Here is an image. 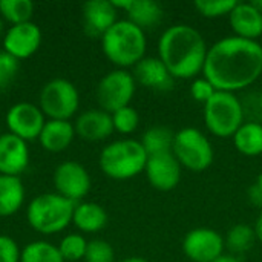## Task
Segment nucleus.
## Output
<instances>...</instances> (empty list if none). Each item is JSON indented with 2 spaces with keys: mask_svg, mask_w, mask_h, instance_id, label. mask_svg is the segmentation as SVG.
Instances as JSON below:
<instances>
[{
  "mask_svg": "<svg viewBox=\"0 0 262 262\" xmlns=\"http://www.w3.org/2000/svg\"><path fill=\"white\" fill-rule=\"evenodd\" d=\"M57 247H58L60 255L63 256L64 262H80L81 259H84L88 241L84 239L83 235L71 233V235H66L60 241V246H57Z\"/></svg>",
  "mask_w": 262,
  "mask_h": 262,
  "instance_id": "obj_29",
  "label": "nucleus"
},
{
  "mask_svg": "<svg viewBox=\"0 0 262 262\" xmlns=\"http://www.w3.org/2000/svg\"><path fill=\"white\" fill-rule=\"evenodd\" d=\"M21 252L17 243L6 235H0V262H20Z\"/></svg>",
  "mask_w": 262,
  "mask_h": 262,
  "instance_id": "obj_35",
  "label": "nucleus"
},
{
  "mask_svg": "<svg viewBox=\"0 0 262 262\" xmlns=\"http://www.w3.org/2000/svg\"><path fill=\"white\" fill-rule=\"evenodd\" d=\"M29 164V149L25 140L12 135H0V175L20 177Z\"/></svg>",
  "mask_w": 262,
  "mask_h": 262,
  "instance_id": "obj_15",
  "label": "nucleus"
},
{
  "mask_svg": "<svg viewBox=\"0 0 262 262\" xmlns=\"http://www.w3.org/2000/svg\"><path fill=\"white\" fill-rule=\"evenodd\" d=\"M249 200L255 206L262 207V173L256 178L255 184L249 189Z\"/></svg>",
  "mask_w": 262,
  "mask_h": 262,
  "instance_id": "obj_36",
  "label": "nucleus"
},
{
  "mask_svg": "<svg viewBox=\"0 0 262 262\" xmlns=\"http://www.w3.org/2000/svg\"><path fill=\"white\" fill-rule=\"evenodd\" d=\"M75 137V127L69 121L63 120H48L38 137L43 149L48 152H63L66 150Z\"/></svg>",
  "mask_w": 262,
  "mask_h": 262,
  "instance_id": "obj_20",
  "label": "nucleus"
},
{
  "mask_svg": "<svg viewBox=\"0 0 262 262\" xmlns=\"http://www.w3.org/2000/svg\"><path fill=\"white\" fill-rule=\"evenodd\" d=\"M84 262H115V252L104 239H92L88 243Z\"/></svg>",
  "mask_w": 262,
  "mask_h": 262,
  "instance_id": "obj_32",
  "label": "nucleus"
},
{
  "mask_svg": "<svg viewBox=\"0 0 262 262\" xmlns=\"http://www.w3.org/2000/svg\"><path fill=\"white\" fill-rule=\"evenodd\" d=\"M226 241L213 229H193L183 241L184 255L193 262H213L224 253Z\"/></svg>",
  "mask_w": 262,
  "mask_h": 262,
  "instance_id": "obj_11",
  "label": "nucleus"
},
{
  "mask_svg": "<svg viewBox=\"0 0 262 262\" xmlns=\"http://www.w3.org/2000/svg\"><path fill=\"white\" fill-rule=\"evenodd\" d=\"M74 210V201L58 193H41L29 203L26 218L35 232L54 235L64 230L72 223Z\"/></svg>",
  "mask_w": 262,
  "mask_h": 262,
  "instance_id": "obj_4",
  "label": "nucleus"
},
{
  "mask_svg": "<svg viewBox=\"0 0 262 262\" xmlns=\"http://www.w3.org/2000/svg\"><path fill=\"white\" fill-rule=\"evenodd\" d=\"M101 48L109 61L120 68L135 66L144 58V31L129 20H118L103 37Z\"/></svg>",
  "mask_w": 262,
  "mask_h": 262,
  "instance_id": "obj_3",
  "label": "nucleus"
},
{
  "mask_svg": "<svg viewBox=\"0 0 262 262\" xmlns=\"http://www.w3.org/2000/svg\"><path fill=\"white\" fill-rule=\"evenodd\" d=\"M173 140H175V134L169 127L155 126L144 132V135L141 138V144L149 157V155L172 152Z\"/></svg>",
  "mask_w": 262,
  "mask_h": 262,
  "instance_id": "obj_25",
  "label": "nucleus"
},
{
  "mask_svg": "<svg viewBox=\"0 0 262 262\" xmlns=\"http://www.w3.org/2000/svg\"><path fill=\"white\" fill-rule=\"evenodd\" d=\"M80 106V95L75 84L66 78L48 81L40 92V109L49 120L69 121Z\"/></svg>",
  "mask_w": 262,
  "mask_h": 262,
  "instance_id": "obj_8",
  "label": "nucleus"
},
{
  "mask_svg": "<svg viewBox=\"0 0 262 262\" xmlns=\"http://www.w3.org/2000/svg\"><path fill=\"white\" fill-rule=\"evenodd\" d=\"M20 262H64V259L57 246L46 241H34L21 250Z\"/></svg>",
  "mask_w": 262,
  "mask_h": 262,
  "instance_id": "obj_26",
  "label": "nucleus"
},
{
  "mask_svg": "<svg viewBox=\"0 0 262 262\" xmlns=\"http://www.w3.org/2000/svg\"><path fill=\"white\" fill-rule=\"evenodd\" d=\"M253 230H255L256 239H258L259 243H262V212H261V213H259L258 220H256V224H255Z\"/></svg>",
  "mask_w": 262,
  "mask_h": 262,
  "instance_id": "obj_37",
  "label": "nucleus"
},
{
  "mask_svg": "<svg viewBox=\"0 0 262 262\" xmlns=\"http://www.w3.org/2000/svg\"><path fill=\"white\" fill-rule=\"evenodd\" d=\"M135 78L124 69L107 72L97 86V101L101 111L114 114L121 107L129 106L135 94Z\"/></svg>",
  "mask_w": 262,
  "mask_h": 262,
  "instance_id": "obj_9",
  "label": "nucleus"
},
{
  "mask_svg": "<svg viewBox=\"0 0 262 262\" xmlns=\"http://www.w3.org/2000/svg\"><path fill=\"white\" fill-rule=\"evenodd\" d=\"M126 12L129 15L127 20L143 31L158 26L164 15L161 5L154 0H130Z\"/></svg>",
  "mask_w": 262,
  "mask_h": 262,
  "instance_id": "obj_23",
  "label": "nucleus"
},
{
  "mask_svg": "<svg viewBox=\"0 0 262 262\" xmlns=\"http://www.w3.org/2000/svg\"><path fill=\"white\" fill-rule=\"evenodd\" d=\"M259 103H261V107H262V94L259 95Z\"/></svg>",
  "mask_w": 262,
  "mask_h": 262,
  "instance_id": "obj_41",
  "label": "nucleus"
},
{
  "mask_svg": "<svg viewBox=\"0 0 262 262\" xmlns=\"http://www.w3.org/2000/svg\"><path fill=\"white\" fill-rule=\"evenodd\" d=\"M252 3H253V5H255V6H256V8H258V9L262 12V0H256V2H252Z\"/></svg>",
  "mask_w": 262,
  "mask_h": 262,
  "instance_id": "obj_40",
  "label": "nucleus"
},
{
  "mask_svg": "<svg viewBox=\"0 0 262 262\" xmlns=\"http://www.w3.org/2000/svg\"><path fill=\"white\" fill-rule=\"evenodd\" d=\"M111 115H112L114 129L120 134H132L137 130L140 124V115L132 106L121 107Z\"/></svg>",
  "mask_w": 262,
  "mask_h": 262,
  "instance_id": "obj_30",
  "label": "nucleus"
},
{
  "mask_svg": "<svg viewBox=\"0 0 262 262\" xmlns=\"http://www.w3.org/2000/svg\"><path fill=\"white\" fill-rule=\"evenodd\" d=\"M215 92H216V89L207 78H196L190 86V94H192L193 100L198 103H203V104H206L215 95Z\"/></svg>",
  "mask_w": 262,
  "mask_h": 262,
  "instance_id": "obj_34",
  "label": "nucleus"
},
{
  "mask_svg": "<svg viewBox=\"0 0 262 262\" xmlns=\"http://www.w3.org/2000/svg\"><path fill=\"white\" fill-rule=\"evenodd\" d=\"M230 26L236 37L255 40L262 35V12L253 3H236L229 14Z\"/></svg>",
  "mask_w": 262,
  "mask_h": 262,
  "instance_id": "obj_18",
  "label": "nucleus"
},
{
  "mask_svg": "<svg viewBox=\"0 0 262 262\" xmlns=\"http://www.w3.org/2000/svg\"><path fill=\"white\" fill-rule=\"evenodd\" d=\"M203 74L216 91L246 89L261 77L262 46L255 40L226 37L209 48Z\"/></svg>",
  "mask_w": 262,
  "mask_h": 262,
  "instance_id": "obj_1",
  "label": "nucleus"
},
{
  "mask_svg": "<svg viewBox=\"0 0 262 262\" xmlns=\"http://www.w3.org/2000/svg\"><path fill=\"white\" fill-rule=\"evenodd\" d=\"M209 48L200 31L189 25L167 28L158 41V58L173 78H193L204 69Z\"/></svg>",
  "mask_w": 262,
  "mask_h": 262,
  "instance_id": "obj_2",
  "label": "nucleus"
},
{
  "mask_svg": "<svg viewBox=\"0 0 262 262\" xmlns=\"http://www.w3.org/2000/svg\"><path fill=\"white\" fill-rule=\"evenodd\" d=\"M45 123V114L41 112L40 106L28 101L11 106L6 114V126L9 129V134L25 141L38 140Z\"/></svg>",
  "mask_w": 262,
  "mask_h": 262,
  "instance_id": "obj_10",
  "label": "nucleus"
},
{
  "mask_svg": "<svg viewBox=\"0 0 262 262\" xmlns=\"http://www.w3.org/2000/svg\"><path fill=\"white\" fill-rule=\"evenodd\" d=\"M20 69V61L11 54L0 51V92L8 89L15 80Z\"/></svg>",
  "mask_w": 262,
  "mask_h": 262,
  "instance_id": "obj_33",
  "label": "nucleus"
},
{
  "mask_svg": "<svg viewBox=\"0 0 262 262\" xmlns=\"http://www.w3.org/2000/svg\"><path fill=\"white\" fill-rule=\"evenodd\" d=\"M72 223L81 232L95 233L107 224V213L97 203H80L75 204Z\"/></svg>",
  "mask_w": 262,
  "mask_h": 262,
  "instance_id": "obj_22",
  "label": "nucleus"
},
{
  "mask_svg": "<svg viewBox=\"0 0 262 262\" xmlns=\"http://www.w3.org/2000/svg\"><path fill=\"white\" fill-rule=\"evenodd\" d=\"M144 172L149 184L161 192L175 189L181 180V164L172 152L149 155Z\"/></svg>",
  "mask_w": 262,
  "mask_h": 262,
  "instance_id": "obj_13",
  "label": "nucleus"
},
{
  "mask_svg": "<svg viewBox=\"0 0 262 262\" xmlns=\"http://www.w3.org/2000/svg\"><path fill=\"white\" fill-rule=\"evenodd\" d=\"M83 26L91 37H103L118 20L112 0H89L81 8Z\"/></svg>",
  "mask_w": 262,
  "mask_h": 262,
  "instance_id": "obj_16",
  "label": "nucleus"
},
{
  "mask_svg": "<svg viewBox=\"0 0 262 262\" xmlns=\"http://www.w3.org/2000/svg\"><path fill=\"white\" fill-rule=\"evenodd\" d=\"M172 154L181 166L192 172H203L213 163V147L210 141L195 127H186L175 134Z\"/></svg>",
  "mask_w": 262,
  "mask_h": 262,
  "instance_id": "obj_7",
  "label": "nucleus"
},
{
  "mask_svg": "<svg viewBox=\"0 0 262 262\" xmlns=\"http://www.w3.org/2000/svg\"><path fill=\"white\" fill-rule=\"evenodd\" d=\"M134 78L141 86L167 92L173 88L175 78L170 75L164 63L158 57H144L134 66Z\"/></svg>",
  "mask_w": 262,
  "mask_h": 262,
  "instance_id": "obj_17",
  "label": "nucleus"
},
{
  "mask_svg": "<svg viewBox=\"0 0 262 262\" xmlns=\"http://www.w3.org/2000/svg\"><path fill=\"white\" fill-rule=\"evenodd\" d=\"M120 262H149L146 261L144 258H140V256H130V258H126V259H123V261Z\"/></svg>",
  "mask_w": 262,
  "mask_h": 262,
  "instance_id": "obj_39",
  "label": "nucleus"
},
{
  "mask_svg": "<svg viewBox=\"0 0 262 262\" xmlns=\"http://www.w3.org/2000/svg\"><path fill=\"white\" fill-rule=\"evenodd\" d=\"M75 134L88 141H101L112 135V115L101 109H89L75 121Z\"/></svg>",
  "mask_w": 262,
  "mask_h": 262,
  "instance_id": "obj_19",
  "label": "nucleus"
},
{
  "mask_svg": "<svg viewBox=\"0 0 262 262\" xmlns=\"http://www.w3.org/2000/svg\"><path fill=\"white\" fill-rule=\"evenodd\" d=\"M238 2L235 0H196L195 8L196 11L209 18H216L223 15H229L232 9L236 6Z\"/></svg>",
  "mask_w": 262,
  "mask_h": 262,
  "instance_id": "obj_31",
  "label": "nucleus"
},
{
  "mask_svg": "<svg viewBox=\"0 0 262 262\" xmlns=\"http://www.w3.org/2000/svg\"><path fill=\"white\" fill-rule=\"evenodd\" d=\"M256 235L253 227L247 224H236L229 230L226 238V246L233 255H244L253 247Z\"/></svg>",
  "mask_w": 262,
  "mask_h": 262,
  "instance_id": "obj_27",
  "label": "nucleus"
},
{
  "mask_svg": "<svg viewBox=\"0 0 262 262\" xmlns=\"http://www.w3.org/2000/svg\"><path fill=\"white\" fill-rule=\"evenodd\" d=\"M25 201V187L20 177L0 175V216L17 213Z\"/></svg>",
  "mask_w": 262,
  "mask_h": 262,
  "instance_id": "obj_21",
  "label": "nucleus"
},
{
  "mask_svg": "<svg viewBox=\"0 0 262 262\" xmlns=\"http://www.w3.org/2000/svg\"><path fill=\"white\" fill-rule=\"evenodd\" d=\"M54 186L58 195L75 203L89 193L91 177L80 163L64 161L54 172Z\"/></svg>",
  "mask_w": 262,
  "mask_h": 262,
  "instance_id": "obj_12",
  "label": "nucleus"
},
{
  "mask_svg": "<svg viewBox=\"0 0 262 262\" xmlns=\"http://www.w3.org/2000/svg\"><path fill=\"white\" fill-rule=\"evenodd\" d=\"M147 154L137 140H118L100 154V167L109 178L130 180L146 169Z\"/></svg>",
  "mask_w": 262,
  "mask_h": 262,
  "instance_id": "obj_5",
  "label": "nucleus"
},
{
  "mask_svg": "<svg viewBox=\"0 0 262 262\" xmlns=\"http://www.w3.org/2000/svg\"><path fill=\"white\" fill-rule=\"evenodd\" d=\"M233 143L238 152L246 157H258L262 154V124L258 121H244L233 135Z\"/></svg>",
  "mask_w": 262,
  "mask_h": 262,
  "instance_id": "obj_24",
  "label": "nucleus"
},
{
  "mask_svg": "<svg viewBox=\"0 0 262 262\" xmlns=\"http://www.w3.org/2000/svg\"><path fill=\"white\" fill-rule=\"evenodd\" d=\"M2 17L14 25L31 21L34 14V3L31 0H0Z\"/></svg>",
  "mask_w": 262,
  "mask_h": 262,
  "instance_id": "obj_28",
  "label": "nucleus"
},
{
  "mask_svg": "<svg viewBox=\"0 0 262 262\" xmlns=\"http://www.w3.org/2000/svg\"><path fill=\"white\" fill-rule=\"evenodd\" d=\"M204 121L213 135L220 138L233 137L244 124L243 103L232 92L216 91L204 104Z\"/></svg>",
  "mask_w": 262,
  "mask_h": 262,
  "instance_id": "obj_6",
  "label": "nucleus"
},
{
  "mask_svg": "<svg viewBox=\"0 0 262 262\" xmlns=\"http://www.w3.org/2000/svg\"><path fill=\"white\" fill-rule=\"evenodd\" d=\"M213 262H239L233 255H223L221 258H218L216 261Z\"/></svg>",
  "mask_w": 262,
  "mask_h": 262,
  "instance_id": "obj_38",
  "label": "nucleus"
},
{
  "mask_svg": "<svg viewBox=\"0 0 262 262\" xmlns=\"http://www.w3.org/2000/svg\"><path fill=\"white\" fill-rule=\"evenodd\" d=\"M40 45L41 31L32 21L11 26L3 37V51L11 54L18 61L34 55Z\"/></svg>",
  "mask_w": 262,
  "mask_h": 262,
  "instance_id": "obj_14",
  "label": "nucleus"
}]
</instances>
